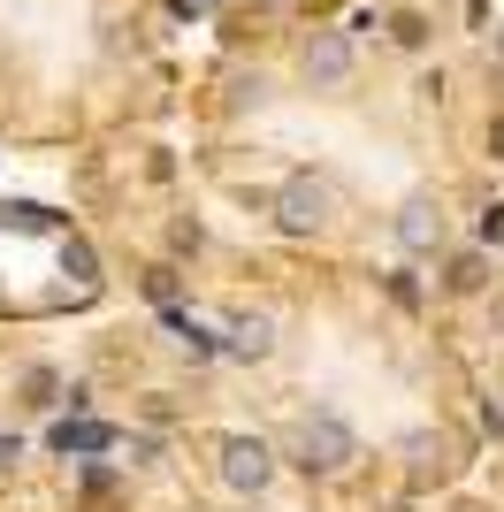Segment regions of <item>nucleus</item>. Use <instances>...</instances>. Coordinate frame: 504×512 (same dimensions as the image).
<instances>
[{
  "label": "nucleus",
  "instance_id": "obj_6",
  "mask_svg": "<svg viewBox=\"0 0 504 512\" xmlns=\"http://www.w3.org/2000/svg\"><path fill=\"white\" fill-rule=\"evenodd\" d=\"M230 352L268 360V352H275V314H230Z\"/></svg>",
  "mask_w": 504,
  "mask_h": 512
},
{
  "label": "nucleus",
  "instance_id": "obj_3",
  "mask_svg": "<svg viewBox=\"0 0 504 512\" xmlns=\"http://www.w3.org/2000/svg\"><path fill=\"white\" fill-rule=\"evenodd\" d=\"M214 474H222V490L260 497V490L275 482V451L260 444V436H222V451H214Z\"/></svg>",
  "mask_w": 504,
  "mask_h": 512
},
{
  "label": "nucleus",
  "instance_id": "obj_5",
  "mask_svg": "<svg viewBox=\"0 0 504 512\" xmlns=\"http://www.w3.org/2000/svg\"><path fill=\"white\" fill-rule=\"evenodd\" d=\"M443 237H451V214H443L436 199H405L398 207V245L405 253H436Z\"/></svg>",
  "mask_w": 504,
  "mask_h": 512
},
{
  "label": "nucleus",
  "instance_id": "obj_11",
  "mask_svg": "<svg viewBox=\"0 0 504 512\" xmlns=\"http://www.w3.org/2000/svg\"><path fill=\"white\" fill-rule=\"evenodd\" d=\"M489 153L504 161V115H489Z\"/></svg>",
  "mask_w": 504,
  "mask_h": 512
},
{
  "label": "nucleus",
  "instance_id": "obj_10",
  "mask_svg": "<svg viewBox=\"0 0 504 512\" xmlns=\"http://www.w3.org/2000/svg\"><path fill=\"white\" fill-rule=\"evenodd\" d=\"M23 390H31V406H54V375H46V367H31V375H23Z\"/></svg>",
  "mask_w": 504,
  "mask_h": 512
},
{
  "label": "nucleus",
  "instance_id": "obj_7",
  "mask_svg": "<svg viewBox=\"0 0 504 512\" xmlns=\"http://www.w3.org/2000/svg\"><path fill=\"white\" fill-rule=\"evenodd\" d=\"M443 283H451L459 299H474V291H482V283H489V253H451V268H443Z\"/></svg>",
  "mask_w": 504,
  "mask_h": 512
},
{
  "label": "nucleus",
  "instance_id": "obj_4",
  "mask_svg": "<svg viewBox=\"0 0 504 512\" xmlns=\"http://www.w3.org/2000/svg\"><path fill=\"white\" fill-rule=\"evenodd\" d=\"M329 214H336V192L321 184V176H291V184H275V222H283L291 237H314Z\"/></svg>",
  "mask_w": 504,
  "mask_h": 512
},
{
  "label": "nucleus",
  "instance_id": "obj_9",
  "mask_svg": "<svg viewBox=\"0 0 504 512\" xmlns=\"http://www.w3.org/2000/svg\"><path fill=\"white\" fill-rule=\"evenodd\" d=\"M54 444H62V451H100V444H115V436H107V428H84V421L77 428L62 421V428H54Z\"/></svg>",
  "mask_w": 504,
  "mask_h": 512
},
{
  "label": "nucleus",
  "instance_id": "obj_2",
  "mask_svg": "<svg viewBox=\"0 0 504 512\" xmlns=\"http://www.w3.org/2000/svg\"><path fill=\"white\" fill-rule=\"evenodd\" d=\"M359 69V46L352 31H306V46H298V77H306V92H344Z\"/></svg>",
  "mask_w": 504,
  "mask_h": 512
},
{
  "label": "nucleus",
  "instance_id": "obj_1",
  "mask_svg": "<svg viewBox=\"0 0 504 512\" xmlns=\"http://www.w3.org/2000/svg\"><path fill=\"white\" fill-rule=\"evenodd\" d=\"M291 451H298V467H306V474H321V482H336V474H352V459H359V436H352V421H344V413L314 406V413H306V421H298Z\"/></svg>",
  "mask_w": 504,
  "mask_h": 512
},
{
  "label": "nucleus",
  "instance_id": "obj_12",
  "mask_svg": "<svg viewBox=\"0 0 504 512\" xmlns=\"http://www.w3.org/2000/svg\"><path fill=\"white\" fill-rule=\"evenodd\" d=\"M482 230H489V245H504V207H489V222H482Z\"/></svg>",
  "mask_w": 504,
  "mask_h": 512
},
{
  "label": "nucleus",
  "instance_id": "obj_8",
  "mask_svg": "<svg viewBox=\"0 0 504 512\" xmlns=\"http://www.w3.org/2000/svg\"><path fill=\"white\" fill-rule=\"evenodd\" d=\"M398 451H405V467H413V474H436L443 467V436H428V428H413Z\"/></svg>",
  "mask_w": 504,
  "mask_h": 512
}]
</instances>
